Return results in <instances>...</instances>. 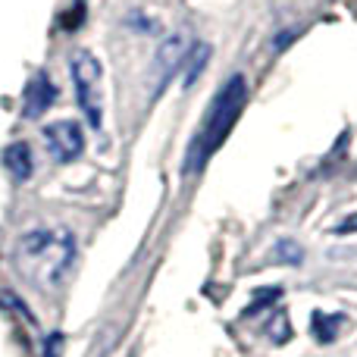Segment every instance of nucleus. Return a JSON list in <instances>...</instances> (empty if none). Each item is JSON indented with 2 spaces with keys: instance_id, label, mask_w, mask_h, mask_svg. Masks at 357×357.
<instances>
[{
  "instance_id": "1",
  "label": "nucleus",
  "mask_w": 357,
  "mask_h": 357,
  "mask_svg": "<svg viewBox=\"0 0 357 357\" xmlns=\"http://www.w3.org/2000/svg\"><path fill=\"white\" fill-rule=\"evenodd\" d=\"M75 264V235L69 229H31L13 248V266L29 285L56 295Z\"/></svg>"
},
{
  "instance_id": "2",
  "label": "nucleus",
  "mask_w": 357,
  "mask_h": 357,
  "mask_svg": "<svg viewBox=\"0 0 357 357\" xmlns=\"http://www.w3.org/2000/svg\"><path fill=\"white\" fill-rule=\"evenodd\" d=\"M248 104V82L245 75H229L226 85L216 91V98L210 100L207 113H204V123L197 126L195 138L188 142L182 160V176H197L204 167L210 163V157L222 148L229 135H232L235 123H238L241 110Z\"/></svg>"
},
{
  "instance_id": "3",
  "label": "nucleus",
  "mask_w": 357,
  "mask_h": 357,
  "mask_svg": "<svg viewBox=\"0 0 357 357\" xmlns=\"http://www.w3.org/2000/svg\"><path fill=\"white\" fill-rule=\"evenodd\" d=\"M69 73H73L75 100H79L88 126L100 129L104 126V69H100L98 56L91 50H75Z\"/></svg>"
},
{
  "instance_id": "4",
  "label": "nucleus",
  "mask_w": 357,
  "mask_h": 357,
  "mask_svg": "<svg viewBox=\"0 0 357 357\" xmlns=\"http://www.w3.org/2000/svg\"><path fill=\"white\" fill-rule=\"evenodd\" d=\"M188 47H191V38L185 35V31H176V35H169L167 41L160 44L154 63H151V98H160V94L167 91L173 75L182 69Z\"/></svg>"
},
{
  "instance_id": "5",
  "label": "nucleus",
  "mask_w": 357,
  "mask_h": 357,
  "mask_svg": "<svg viewBox=\"0 0 357 357\" xmlns=\"http://www.w3.org/2000/svg\"><path fill=\"white\" fill-rule=\"evenodd\" d=\"M41 138L56 163H73L75 157H82V151H85V132H82V126L75 123V119L47 123L41 129Z\"/></svg>"
},
{
  "instance_id": "6",
  "label": "nucleus",
  "mask_w": 357,
  "mask_h": 357,
  "mask_svg": "<svg viewBox=\"0 0 357 357\" xmlns=\"http://www.w3.org/2000/svg\"><path fill=\"white\" fill-rule=\"evenodd\" d=\"M56 100V85L50 82V75L38 73L35 79L29 82V88H25V100H22V119H38L47 113V107Z\"/></svg>"
},
{
  "instance_id": "7",
  "label": "nucleus",
  "mask_w": 357,
  "mask_h": 357,
  "mask_svg": "<svg viewBox=\"0 0 357 357\" xmlns=\"http://www.w3.org/2000/svg\"><path fill=\"white\" fill-rule=\"evenodd\" d=\"M3 167L6 173L13 176V182H29L31 173H35V157H31V148L25 142H13L3 148Z\"/></svg>"
},
{
  "instance_id": "8",
  "label": "nucleus",
  "mask_w": 357,
  "mask_h": 357,
  "mask_svg": "<svg viewBox=\"0 0 357 357\" xmlns=\"http://www.w3.org/2000/svg\"><path fill=\"white\" fill-rule=\"evenodd\" d=\"M210 56H213V47H210L207 41H195V44H191L188 54H185V63H182V85L185 88H191L204 75Z\"/></svg>"
},
{
  "instance_id": "9",
  "label": "nucleus",
  "mask_w": 357,
  "mask_h": 357,
  "mask_svg": "<svg viewBox=\"0 0 357 357\" xmlns=\"http://www.w3.org/2000/svg\"><path fill=\"white\" fill-rule=\"evenodd\" d=\"M342 326H345V317L342 314H320V310H317V314L310 317V333H314V339L320 342V345H329Z\"/></svg>"
},
{
  "instance_id": "10",
  "label": "nucleus",
  "mask_w": 357,
  "mask_h": 357,
  "mask_svg": "<svg viewBox=\"0 0 357 357\" xmlns=\"http://www.w3.org/2000/svg\"><path fill=\"white\" fill-rule=\"evenodd\" d=\"M266 335H270L276 345H282V342H289L291 339V323H289V317L285 314H276L270 323H266Z\"/></svg>"
},
{
  "instance_id": "11",
  "label": "nucleus",
  "mask_w": 357,
  "mask_h": 357,
  "mask_svg": "<svg viewBox=\"0 0 357 357\" xmlns=\"http://www.w3.org/2000/svg\"><path fill=\"white\" fill-rule=\"evenodd\" d=\"M276 254H279V260H285V264H291V266H298L304 260V251L295 245V241H289V238H282L276 245Z\"/></svg>"
},
{
  "instance_id": "12",
  "label": "nucleus",
  "mask_w": 357,
  "mask_h": 357,
  "mask_svg": "<svg viewBox=\"0 0 357 357\" xmlns=\"http://www.w3.org/2000/svg\"><path fill=\"white\" fill-rule=\"evenodd\" d=\"M264 291H266V295H257V298H254V304L245 310V317H254L260 307H266V304H273V301H279V298H282V289H276V285H273V289H264Z\"/></svg>"
},
{
  "instance_id": "13",
  "label": "nucleus",
  "mask_w": 357,
  "mask_h": 357,
  "mask_svg": "<svg viewBox=\"0 0 357 357\" xmlns=\"http://www.w3.org/2000/svg\"><path fill=\"white\" fill-rule=\"evenodd\" d=\"M60 348H63V335L54 333L47 342H44V351H47V357H60Z\"/></svg>"
},
{
  "instance_id": "14",
  "label": "nucleus",
  "mask_w": 357,
  "mask_h": 357,
  "mask_svg": "<svg viewBox=\"0 0 357 357\" xmlns=\"http://www.w3.org/2000/svg\"><path fill=\"white\" fill-rule=\"evenodd\" d=\"M335 232H357V220H348L342 226H335Z\"/></svg>"
}]
</instances>
